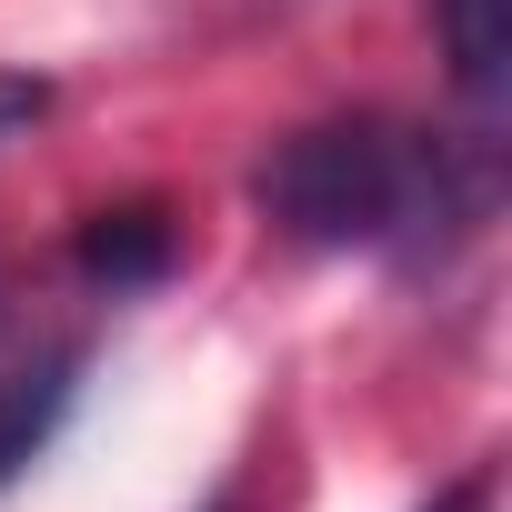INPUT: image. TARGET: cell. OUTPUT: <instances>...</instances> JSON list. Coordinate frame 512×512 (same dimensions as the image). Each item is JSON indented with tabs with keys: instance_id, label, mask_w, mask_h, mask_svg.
I'll return each instance as SVG.
<instances>
[{
	"instance_id": "obj_1",
	"label": "cell",
	"mask_w": 512,
	"mask_h": 512,
	"mask_svg": "<svg viewBox=\"0 0 512 512\" xmlns=\"http://www.w3.org/2000/svg\"><path fill=\"white\" fill-rule=\"evenodd\" d=\"M262 201L312 251H372V241H412L422 221H442L452 181H442L432 141H412L392 121H332L262 161Z\"/></svg>"
},
{
	"instance_id": "obj_2",
	"label": "cell",
	"mask_w": 512,
	"mask_h": 512,
	"mask_svg": "<svg viewBox=\"0 0 512 512\" xmlns=\"http://www.w3.org/2000/svg\"><path fill=\"white\" fill-rule=\"evenodd\" d=\"M442 41H452V81L472 101H492L502 61H512V0H442Z\"/></svg>"
},
{
	"instance_id": "obj_3",
	"label": "cell",
	"mask_w": 512,
	"mask_h": 512,
	"mask_svg": "<svg viewBox=\"0 0 512 512\" xmlns=\"http://www.w3.org/2000/svg\"><path fill=\"white\" fill-rule=\"evenodd\" d=\"M61 402H71V362H41V372H11V382H0V482L51 442Z\"/></svg>"
},
{
	"instance_id": "obj_4",
	"label": "cell",
	"mask_w": 512,
	"mask_h": 512,
	"mask_svg": "<svg viewBox=\"0 0 512 512\" xmlns=\"http://www.w3.org/2000/svg\"><path fill=\"white\" fill-rule=\"evenodd\" d=\"M81 262H91L101 282H141V272L171 262V231H161L151 211H101V221L81 231Z\"/></svg>"
},
{
	"instance_id": "obj_5",
	"label": "cell",
	"mask_w": 512,
	"mask_h": 512,
	"mask_svg": "<svg viewBox=\"0 0 512 512\" xmlns=\"http://www.w3.org/2000/svg\"><path fill=\"white\" fill-rule=\"evenodd\" d=\"M41 111H51V91H41L31 71H0V141H11V131H31Z\"/></svg>"
},
{
	"instance_id": "obj_6",
	"label": "cell",
	"mask_w": 512,
	"mask_h": 512,
	"mask_svg": "<svg viewBox=\"0 0 512 512\" xmlns=\"http://www.w3.org/2000/svg\"><path fill=\"white\" fill-rule=\"evenodd\" d=\"M432 512H482V472H472V482H452V492H442Z\"/></svg>"
}]
</instances>
